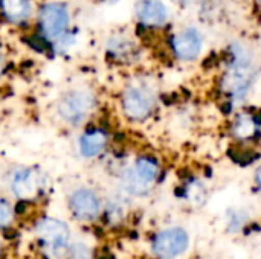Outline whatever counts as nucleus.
I'll return each mask as SVG.
<instances>
[{
  "instance_id": "f257e3e1",
  "label": "nucleus",
  "mask_w": 261,
  "mask_h": 259,
  "mask_svg": "<svg viewBox=\"0 0 261 259\" xmlns=\"http://www.w3.org/2000/svg\"><path fill=\"white\" fill-rule=\"evenodd\" d=\"M257 78V67L251 58V55L239 47H232V63L226 70L223 79V89L234 99H242L249 92L251 85Z\"/></svg>"
},
{
  "instance_id": "f03ea898",
  "label": "nucleus",
  "mask_w": 261,
  "mask_h": 259,
  "mask_svg": "<svg viewBox=\"0 0 261 259\" xmlns=\"http://www.w3.org/2000/svg\"><path fill=\"white\" fill-rule=\"evenodd\" d=\"M158 162L151 157H141L125 171L122 183L127 192L133 195H144L153 188L158 180Z\"/></svg>"
},
{
  "instance_id": "7ed1b4c3",
  "label": "nucleus",
  "mask_w": 261,
  "mask_h": 259,
  "mask_svg": "<svg viewBox=\"0 0 261 259\" xmlns=\"http://www.w3.org/2000/svg\"><path fill=\"white\" fill-rule=\"evenodd\" d=\"M190 246V237L182 227H170L159 232L153 240V253L161 259L180 256Z\"/></svg>"
},
{
  "instance_id": "20e7f679",
  "label": "nucleus",
  "mask_w": 261,
  "mask_h": 259,
  "mask_svg": "<svg viewBox=\"0 0 261 259\" xmlns=\"http://www.w3.org/2000/svg\"><path fill=\"white\" fill-rule=\"evenodd\" d=\"M93 107V96L84 90H75L64 95L58 104V111L66 122H81Z\"/></svg>"
},
{
  "instance_id": "39448f33",
  "label": "nucleus",
  "mask_w": 261,
  "mask_h": 259,
  "mask_svg": "<svg viewBox=\"0 0 261 259\" xmlns=\"http://www.w3.org/2000/svg\"><path fill=\"white\" fill-rule=\"evenodd\" d=\"M40 26L41 32L47 40H60L67 32L69 26V14L63 5L50 3L41 9L40 14Z\"/></svg>"
},
{
  "instance_id": "423d86ee",
  "label": "nucleus",
  "mask_w": 261,
  "mask_h": 259,
  "mask_svg": "<svg viewBox=\"0 0 261 259\" xmlns=\"http://www.w3.org/2000/svg\"><path fill=\"white\" fill-rule=\"evenodd\" d=\"M153 104H154L153 95L145 87L133 85V87H128L122 95L124 111L130 119H135V121L145 119L151 113Z\"/></svg>"
},
{
  "instance_id": "0eeeda50",
  "label": "nucleus",
  "mask_w": 261,
  "mask_h": 259,
  "mask_svg": "<svg viewBox=\"0 0 261 259\" xmlns=\"http://www.w3.org/2000/svg\"><path fill=\"white\" fill-rule=\"evenodd\" d=\"M37 237L54 253L64 250L69 243V227L55 218H44L37 224Z\"/></svg>"
},
{
  "instance_id": "6e6552de",
  "label": "nucleus",
  "mask_w": 261,
  "mask_h": 259,
  "mask_svg": "<svg viewBox=\"0 0 261 259\" xmlns=\"http://www.w3.org/2000/svg\"><path fill=\"white\" fill-rule=\"evenodd\" d=\"M44 188V177L34 168L20 169L12 179V191L18 198L32 200L37 198Z\"/></svg>"
},
{
  "instance_id": "1a4fd4ad",
  "label": "nucleus",
  "mask_w": 261,
  "mask_h": 259,
  "mask_svg": "<svg viewBox=\"0 0 261 259\" xmlns=\"http://www.w3.org/2000/svg\"><path fill=\"white\" fill-rule=\"evenodd\" d=\"M202 35L194 27H187L176 34L173 37L171 46L174 50V55L182 61H191L196 60L202 50Z\"/></svg>"
},
{
  "instance_id": "9d476101",
  "label": "nucleus",
  "mask_w": 261,
  "mask_h": 259,
  "mask_svg": "<svg viewBox=\"0 0 261 259\" xmlns=\"http://www.w3.org/2000/svg\"><path fill=\"white\" fill-rule=\"evenodd\" d=\"M70 209L80 220H95L99 215V198L89 189H78L70 197Z\"/></svg>"
},
{
  "instance_id": "9b49d317",
  "label": "nucleus",
  "mask_w": 261,
  "mask_h": 259,
  "mask_svg": "<svg viewBox=\"0 0 261 259\" xmlns=\"http://www.w3.org/2000/svg\"><path fill=\"white\" fill-rule=\"evenodd\" d=\"M136 17L142 24L158 27L167 23L168 11L161 0H141L136 5Z\"/></svg>"
},
{
  "instance_id": "f8f14e48",
  "label": "nucleus",
  "mask_w": 261,
  "mask_h": 259,
  "mask_svg": "<svg viewBox=\"0 0 261 259\" xmlns=\"http://www.w3.org/2000/svg\"><path fill=\"white\" fill-rule=\"evenodd\" d=\"M106 145H107V136H106V133L99 131V130L89 131V133L83 134L80 139V151L84 157H89V159L101 154L104 151Z\"/></svg>"
},
{
  "instance_id": "ddd939ff",
  "label": "nucleus",
  "mask_w": 261,
  "mask_h": 259,
  "mask_svg": "<svg viewBox=\"0 0 261 259\" xmlns=\"http://www.w3.org/2000/svg\"><path fill=\"white\" fill-rule=\"evenodd\" d=\"M0 6L5 17L15 23L28 20L31 15L29 0H0Z\"/></svg>"
},
{
  "instance_id": "4468645a",
  "label": "nucleus",
  "mask_w": 261,
  "mask_h": 259,
  "mask_svg": "<svg viewBox=\"0 0 261 259\" xmlns=\"http://www.w3.org/2000/svg\"><path fill=\"white\" fill-rule=\"evenodd\" d=\"M257 125L258 124H257L255 118H252L251 114L243 113L236 119L232 131L239 139H251L257 133Z\"/></svg>"
},
{
  "instance_id": "2eb2a0df",
  "label": "nucleus",
  "mask_w": 261,
  "mask_h": 259,
  "mask_svg": "<svg viewBox=\"0 0 261 259\" xmlns=\"http://www.w3.org/2000/svg\"><path fill=\"white\" fill-rule=\"evenodd\" d=\"M109 49L115 56H121V55L125 56L133 50V44L125 38H113L112 41H109Z\"/></svg>"
},
{
  "instance_id": "dca6fc26",
  "label": "nucleus",
  "mask_w": 261,
  "mask_h": 259,
  "mask_svg": "<svg viewBox=\"0 0 261 259\" xmlns=\"http://www.w3.org/2000/svg\"><path fill=\"white\" fill-rule=\"evenodd\" d=\"M92 255H90V250L89 247H86L84 244H75L70 247L69 250V255H67V259H90Z\"/></svg>"
},
{
  "instance_id": "f3484780",
  "label": "nucleus",
  "mask_w": 261,
  "mask_h": 259,
  "mask_svg": "<svg viewBox=\"0 0 261 259\" xmlns=\"http://www.w3.org/2000/svg\"><path fill=\"white\" fill-rule=\"evenodd\" d=\"M12 221V211L8 203L0 200V227L8 226Z\"/></svg>"
},
{
  "instance_id": "a211bd4d",
  "label": "nucleus",
  "mask_w": 261,
  "mask_h": 259,
  "mask_svg": "<svg viewBox=\"0 0 261 259\" xmlns=\"http://www.w3.org/2000/svg\"><path fill=\"white\" fill-rule=\"evenodd\" d=\"M255 183H257L258 189L261 191V168L257 171V174H255Z\"/></svg>"
},
{
  "instance_id": "6ab92c4d",
  "label": "nucleus",
  "mask_w": 261,
  "mask_h": 259,
  "mask_svg": "<svg viewBox=\"0 0 261 259\" xmlns=\"http://www.w3.org/2000/svg\"><path fill=\"white\" fill-rule=\"evenodd\" d=\"M3 72V58L0 56V73Z\"/></svg>"
},
{
  "instance_id": "aec40b11",
  "label": "nucleus",
  "mask_w": 261,
  "mask_h": 259,
  "mask_svg": "<svg viewBox=\"0 0 261 259\" xmlns=\"http://www.w3.org/2000/svg\"><path fill=\"white\" fill-rule=\"evenodd\" d=\"M176 2H179V3H190L191 0H176Z\"/></svg>"
},
{
  "instance_id": "412c9836",
  "label": "nucleus",
  "mask_w": 261,
  "mask_h": 259,
  "mask_svg": "<svg viewBox=\"0 0 261 259\" xmlns=\"http://www.w3.org/2000/svg\"><path fill=\"white\" fill-rule=\"evenodd\" d=\"M107 2H110V3H115V2H118V0H107Z\"/></svg>"
}]
</instances>
